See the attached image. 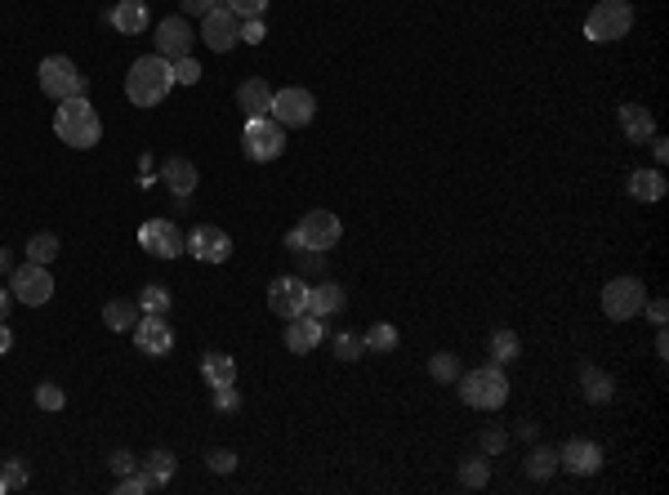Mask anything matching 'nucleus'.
<instances>
[{
    "mask_svg": "<svg viewBox=\"0 0 669 495\" xmlns=\"http://www.w3.org/2000/svg\"><path fill=\"white\" fill-rule=\"evenodd\" d=\"M9 308H13V290H4V286H0V322L9 317Z\"/></svg>",
    "mask_w": 669,
    "mask_h": 495,
    "instance_id": "50",
    "label": "nucleus"
},
{
    "mask_svg": "<svg viewBox=\"0 0 669 495\" xmlns=\"http://www.w3.org/2000/svg\"><path fill=\"white\" fill-rule=\"evenodd\" d=\"M558 469H567V473H576V478H589V473L603 469V446L589 442V438H571V442L558 451Z\"/></svg>",
    "mask_w": 669,
    "mask_h": 495,
    "instance_id": "17",
    "label": "nucleus"
},
{
    "mask_svg": "<svg viewBox=\"0 0 669 495\" xmlns=\"http://www.w3.org/2000/svg\"><path fill=\"white\" fill-rule=\"evenodd\" d=\"M156 491V482H152V473L143 469V473H126L121 482H117V495H147Z\"/></svg>",
    "mask_w": 669,
    "mask_h": 495,
    "instance_id": "38",
    "label": "nucleus"
},
{
    "mask_svg": "<svg viewBox=\"0 0 669 495\" xmlns=\"http://www.w3.org/2000/svg\"><path fill=\"white\" fill-rule=\"evenodd\" d=\"M362 353H366V344H362V340H357L353 331H344V335H335V358H339V362H357Z\"/></svg>",
    "mask_w": 669,
    "mask_h": 495,
    "instance_id": "37",
    "label": "nucleus"
},
{
    "mask_svg": "<svg viewBox=\"0 0 669 495\" xmlns=\"http://www.w3.org/2000/svg\"><path fill=\"white\" fill-rule=\"evenodd\" d=\"M183 250H188V254H197L201 263H228V254H233V237H228L224 228L197 224V228L183 237Z\"/></svg>",
    "mask_w": 669,
    "mask_h": 495,
    "instance_id": "13",
    "label": "nucleus"
},
{
    "mask_svg": "<svg viewBox=\"0 0 669 495\" xmlns=\"http://www.w3.org/2000/svg\"><path fill=\"white\" fill-rule=\"evenodd\" d=\"M509 446V433H500V429H487L482 433V455H500Z\"/></svg>",
    "mask_w": 669,
    "mask_h": 495,
    "instance_id": "43",
    "label": "nucleus"
},
{
    "mask_svg": "<svg viewBox=\"0 0 669 495\" xmlns=\"http://www.w3.org/2000/svg\"><path fill=\"white\" fill-rule=\"evenodd\" d=\"M179 4H183V13H197V18L215 9V0H179Z\"/></svg>",
    "mask_w": 669,
    "mask_h": 495,
    "instance_id": "48",
    "label": "nucleus"
},
{
    "mask_svg": "<svg viewBox=\"0 0 669 495\" xmlns=\"http://www.w3.org/2000/svg\"><path fill=\"white\" fill-rule=\"evenodd\" d=\"M629 197H638V201H661V197H665V174H661V170H634V174H629Z\"/></svg>",
    "mask_w": 669,
    "mask_h": 495,
    "instance_id": "26",
    "label": "nucleus"
},
{
    "mask_svg": "<svg viewBox=\"0 0 669 495\" xmlns=\"http://www.w3.org/2000/svg\"><path fill=\"white\" fill-rule=\"evenodd\" d=\"M138 246L147 250V254H156V259H179L183 254V233L170 219H147L138 228Z\"/></svg>",
    "mask_w": 669,
    "mask_h": 495,
    "instance_id": "14",
    "label": "nucleus"
},
{
    "mask_svg": "<svg viewBox=\"0 0 669 495\" xmlns=\"http://www.w3.org/2000/svg\"><path fill=\"white\" fill-rule=\"evenodd\" d=\"M103 322H108V331H134V322H138V304H134V299H108Z\"/></svg>",
    "mask_w": 669,
    "mask_h": 495,
    "instance_id": "28",
    "label": "nucleus"
},
{
    "mask_svg": "<svg viewBox=\"0 0 669 495\" xmlns=\"http://www.w3.org/2000/svg\"><path fill=\"white\" fill-rule=\"evenodd\" d=\"M237 108H242L246 117H268L272 90H268L264 81H242V85H237Z\"/></svg>",
    "mask_w": 669,
    "mask_h": 495,
    "instance_id": "22",
    "label": "nucleus"
},
{
    "mask_svg": "<svg viewBox=\"0 0 669 495\" xmlns=\"http://www.w3.org/2000/svg\"><path fill=\"white\" fill-rule=\"evenodd\" d=\"M643 304H647V286L638 277H616L603 286V313L612 322H634L643 313Z\"/></svg>",
    "mask_w": 669,
    "mask_h": 495,
    "instance_id": "8",
    "label": "nucleus"
},
{
    "mask_svg": "<svg viewBox=\"0 0 669 495\" xmlns=\"http://www.w3.org/2000/svg\"><path fill=\"white\" fill-rule=\"evenodd\" d=\"M201 40H206L215 54H228V49L242 40V18H237L228 4H215L210 13H201Z\"/></svg>",
    "mask_w": 669,
    "mask_h": 495,
    "instance_id": "11",
    "label": "nucleus"
},
{
    "mask_svg": "<svg viewBox=\"0 0 669 495\" xmlns=\"http://www.w3.org/2000/svg\"><path fill=\"white\" fill-rule=\"evenodd\" d=\"M206 464H210L215 473H233V469H237V455H233V451H210Z\"/></svg>",
    "mask_w": 669,
    "mask_h": 495,
    "instance_id": "46",
    "label": "nucleus"
},
{
    "mask_svg": "<svg viewBox=\"0 0 669 495\" xmlns=\"http://www.w3.org/2000/svg\"><path fill=\"white\" fill-rule=\"evenodd\" d=\"M170 90H174L170 58L147 54V58H134L130 63V72H126V99H130L134 108H161Z\"/></svg>",
    "mask_w": 669,
    "mask_h": 495,
    "instance_id": "1",
    "label": "nucleus"
},
{
    "mask_svg": "<svg viewBox=\"0 0 669 495\" xmlns=\"http://www.w3.org/2000/svg\"><path fill=\"white\" fill-rule=\"evenodd\" d=\"M170 72H174V81H179V85H197V81H201V63H197L192 54L174 58V63H170Z\"/></svg>",
    "mask_w": 669,
    "mask_h": 495,
    "instance_id": "36",
    "label": "nucleus"
},
{
    "mask_svg": "<svg viewBox=\"0 0 669 495\" xmlns=\"http://www.w3.org/2000/svg\"><path fill=\"white\" fill-rule=\"evenodd\" d=\"M242 406V397H237V388L233 384H224V388H215V411H224V415H233Z\"/></svg>",
    "mask_w": 669,
    "mask_h": 495,
    "instance_id": "42",
    "label": "nucleus"
},
{
    "mask_svg": "<svg viewBox=\"0 0 669 495\" xmlns=\"http://www.w3.org/2000/svg\"><path fill=\"white\" fill-rule=\"evenodd\" d=\"M201 379L210 388H224V384H237V362L228 353H201Z\"/></svg>",
    "mask_w": 669,
    "mask_h": 495,
    "instance_id": "23",
    "label": "nucleus"
},
{
    "mask_svg": "<svg viewBox=\"0 0 669 495\" xmlns=\"http://www.w3.org/2000/svg\"><path fill=\"white\" fill-rule=\"evenodd\" d=\"M656 358H669V340H665V331L656 335Z\"/></svg>",
    "mask_w": 669,
    "mask_h": 495,
    "instance_id": "54",
    "label": "nucleus"
},
{
    "mask_svg": "<svg viewBox=\"0 0 669 495\" xmlns=\"http://www.w3.org/2000/svg\"><path fill=\"white\" fill-rule=\"evenodd\" d=\"M63 402H67V397H63L58 384H36V406H40V411H63Z\"/></svg>",
    "mask_w": 669,
    "mask_h": 495,
    "instance_id": "39",
    "label": "nucleus"
},
{
    "mask_svg": "<svg viewBox=\"0 0 669 495\" xmlns=\"http://www.w3.org/2000/svg\"><path fill=\"white\" fill-rule=\"evenodd\" d=\"M130 335H134V344H138L143 358H165V353L174 349V331H170L165 317H147V313H138V322H134Z\"/></svg>",
    "mask_w": 669,
    "mask_h": 495,
    "instance_id": "16",
    "label": "nucleus"
},
{
    "mask_svg": "<svg viewBox=\"0 0 669 495\" xmlns=\"http://www.w3.org/2000/svg\"><path fill=\"white\" fill-rule=\"evenodd\" d=\"M170 308H174L170 290H165L161 281H147V286H143V295H138V313H147V317H165Z\"/></svg>",
    "mask_w": 669,
    "mask_h": 495,
    "instance_id": "27",
    "label": "nucleus"
},
{
    "mask_svg": "<svg viewBox=\"0 0 669 495\" xmlns=\"http://www.w3.org/2000/svg\"><path fill=\"white\" fill-rule=\"evenodd\" d=\"M428 375H433L437 384H455V379H460L455 353H433V358H428Z\"/></svg>",
    "mask_w": 669,
    "mask_h": 495,
    "instance_id": "35",
    "label": "nucleus"
},
{
    "mask_svg": "<svg viewBox=\"0 0 669 495\" xmlns=\"http://www.w3.org/2000/svg\"><path fill=\"white\" fill-rule=\"evenodd\" d=\"M108 469H112L117 478H126V473H134V469H138V460H134L130 451H112V460H108Z\"/></svg>",
    "mask_w": 669,
    "mask_h": 495,
    "instance_id": "45",
    "label": "nucleus"
},
{
    "mask_svg": "<svg viewBox=\"0 0 669 495\" xmlns=\"http://www.w3.org/2000/svg\"><path fill=\"white\" fill-rule=\"evenodd\" d=\"M4 272H13V259H9V250L0 246V277H4Z\"/></svg>",
    "mask_w": 669,
    "mask_h": 495,
    "instance_id": "53",
    "label": "nucleus"
},
{
    "mask_svg": "<svg viewBox=\"0 0 669 495\" xmlns=\"http://www.w3.org/2000/svg\"><path fill=\"white\" fill-rule=\"evenodd\" d=\"M629 27H634L629 0H598L589 9V18H585V36L589 40H621V36H629Z\"/></svg>",
    "mask_w": 669,
    "mask_h": 495,
    "instance_id": "6",
    "label": "nucleus"
},
{
    "mask_svg": "<svg viewBox=\"0 0 669 495\" xmlns=\"http://www.w3.org/2000/svg\"><path fill=\"white\" fill-rule=\"evenodd\" d=\"M161 179H165V188H170L174 197H192V188H197V165L183 161V156H165V161H161Z\"/></svg>",
    "mask_w": 669,
    "mask_h": 495,
    "instance_id": "19",
    "label": "nucleus"
},
{
    "mask_svg": "<svg viewBox=\"0 0 669 495\" xmlns=\"http://www.w3.org/2000/svg\"><path fill=\"white\" fill-rule=\"evenodd\" d=\"M268 4H272V0H228V9H233L237 18H264Z\"/></svg>",
    "mask_w": 669,
    "mask_h": 495,
    "instance_id": "41",
    "label": "nucleus"
},
{
    "mask_svg": "<svg viewBox=\"0 0 669 495\" xmlns=\"http://www.w3.org/2000/svg\"><path fill=\"white\" fill-rule=\"evenodd\" d=\"M4 491H9V487H4V478H0V495H4Z\"/></svg>",
    "mask_w": 669,
    "mask_h": 495,
    "instance_id": "55",
    "label": "nucleus"
},
{
    "mask_svg": "<svg viewBox=\"0 0 669 495\" xmlns=\"http://www.w3.org/2000/svg\"><path fill=\"white\" fill-rule=\"evenodd\" d=\"M9 290H13V299L18 304H27V308H36V304H49L54 299V277H49V268L45 263H18L13 272H9Z\"/></svg>",
    "mask_w": 669,
    "mask_h": 495,
    "instance_id": "9",
    "label": "nucleus"
},
{
    "mask_svg": "<svg viewBox=\"0 0 669 495\" xmlns=\"http://www.w3.org/2000/svg\"><path fill=\"white\" fill-rule=\"evenodd\" d=\"M460 393H464V402H469L473 411H500V406L509 402V379L491 362V367H478V371L464 375V379H460Z\"/></svg>",
    "mask_w": 669,
    "mask_h": 495,
    "instance_id": "4",
    "label": "nucleus"
},
{
    "mask_svg": "<svg viewBox=\"0 0 669 495\" xmlns=\"http://www.w3.org/2000/svg\"><path fill=\"white\" fill-rule=\"evenodd\" d=\"M487 478H491V464H487V455H469V460L460 464V482H464L469 491H482V487H487Z\"/></svg>",
    "mask_w": 669,
    "mask_h": 495,
    "instance_id": "32",
    "label": "nucleus"
},
{
    "mask_svg": "<svg viewBox=\"0 0 669 495\" xmlns=\"http://www.w3.org/2000/svg\"><path fill=\"white\" fill-rule=\"evenodd\" d=\"M264 36H268L264 18H242V40H246V45H260Z\"/></svg>",
    "mask_w": 669,
    "mask_h": 495,
    "instance_id": "44",
    "label": "nucleus"
},
{
    "mask_svg": "<svg viewBox=\"0 0 669 495\" xmlns=\"http://www.w3.org/2000/svg\"><path fill=\"white\" fill-rule=\"evenodd\" d=\"M112 27H117L121 36H143V27H147V4H143V0H121V4L112 9Z\"/></svg>",
    "mask_w": 669,
    "mask_h": 495,
    "instance_id": "24",
    "label": "nucleus"
},
{
    "mask_svg": "<svg viewBox=\"0 0 669 495\" xmlns=\"http://www.w3.org/2000/svg\"><path fill=\"white\" fill-rule=\"evenodd\" d=\"M54 134H58L67 147L85 152V147H94V143L103 138V121H99V112H94V103H90L85 94H81V99H63L58 112H54Z\"/></svg>",
    "mask_w": 669,
    "mask_h": 495,
    "instance_id": "2",
    "label": "nucleus"
},
{
    "mask_svg": "<svg viewBox=\"0 0 669 495\" xmlns=\"http://www.w3.org/2000/svg\"><path fill=\"white\" fill-rule=\"evenodd\" d=\"M621 134H625L629 143H647V138L656 134V117H652L643 103H625V108H621Z\"/></svg>",
    "mask_w": 669,
    "mask_h": 495,
    "instance_id": "20",
    "label": "nucleus"
},
{
    "mask_svg": "<svg viewBox=\"0 0 669 495\" xmlns=\"http://www.w3.org/2000/svg\"><path fill=\"white\" fill-rule=\"evenodd\" d=\"M268 308H272L281 322L308 313V281H304V277H277V281L268 286Z\"/></svg>",
    "mask_w": 669,
    "mask_h": 495,
    "instance_id": "12",
    "label": "nucleus"
},
{
    "mask_svg": "<svg viewBox=\"0 0 669 495\" xmlns=\"http://www.w3.org/2000/svg\"><path fill=\"white\" fill-rule=\"evenodd\" d=\"M0 478H4L9 491H22V487H27V464H22V460H4V464H0Z\"/></svg>",
    "mask_w": 669,
    "mask_h": 495,
    "instance_id": "40",
    "label": "nucleus"
},
{
    "mask_svg": "<svg viewBox=\"0 0 669 495\" xmlns=\"http://www.w3.org/2000/svg\"><path fill=\"white\" fill-rule=\"evenodd\" d=\"M487 349H491V362H496V367H509V362H518V353H523V344H518L514 331H496Z\"/></svg>",
    "mask_w": 669,
    "mask_h": 495,
    "instance_id": "30",
    "label": "nucleus"
},
{
    "mask_svg": "<svg viewBox=\"0 0 669 495\" xmlns=\"http://www.w3.org/2000/svg\"><path fill=\"white\" fill-rule=\"evenodd\" d=\"M312 112H317V99H312V90H304V85L277 90V94H272V108H268V117L277 125H286V129H304V125L312 121Z\"/></svg>",
    "mask_w": 669,
    "mask_h": 495,
    "instance_id": "10",
    "label": "nucleus"
},
{
    "mask_svg": "<svg viewBox=\"0 0 669 495\" xmlns=\"http://www.w3.org/2000/svg\"><path fill=\"white\" fill-rule=\"evenodd\" d=\"M242 147L251 161H277L286 152V125H277L272 117H246V129H242Z\"/></svg>",
    "mask_w": 669,
    "mask_h": 495,
    "instance_id": "7",
    "label": "nucleus"
},
{
    "mask_svg": "<svg viewBox=\"0 0 669 495\" xmlns=\"http://www.w3.org/2000/svg\"><path fill=\"white\" fill-rule=\"evenodd\" d=\"M362 344H366L371 353H393V349H398V326H389V322H375V326L362 335Z\"/></svg>",
    "mask_w": 669,
    "mask_h": 495,
    "instance_id": "31",
    "label": "nucleus"
},
{
    "mask_svg": "<svg viewBox=\"0 0 669 495\" xmlns=\"http://www.w3.org/2000/svg\"><path fill=\"white\" fill-rule=\"evenodd\" d=\"M647 143H652V152H656V161L665 165V161H669V143H665V138H656V134H652Z\"/></svg>",
    "mask_w": 669,
    "mask_h": 495,
    "instance_id": "49",
    "label": "nucleus"
},
{
    "mask_svg": "<svg viewBox=\"0 0 669 495\" xmlns=\"http://www.w3.org/2000/svg\"><path fill=\"white\" fill-rule=\"evenodd\" d=\"M518 438H523V442H532V438H535V424H532V420H523V424H518Z\"/></svg>",
    "mask_w": 669,
    "mask_h": 495,
    "instance_id": "51",
    "label": "nucleus"
},
{
    "mask_svg": "<svg viewBox=\"0 0 669 495\" xmlns=\"http://www.w3.org/2000/svg\"><path fill=\"white\" fill-rule=\"evenodd\" d=\"M143 469L152 473V482H156V487H165V482L174 478V455H170V451L161 446V451H152V455L143 460Z\"/></svg>",
    "mask_w": 669,
    "mask_h": 495,
    "instance_id": "34",
    "label": "nucleus"
},
{
    "mask_svg": "<svg viewBox=\"0 0 669 495\" xmlns=\"http://www.w3.org/2000/svg\"><path fill=\"white\" fill-rule=\"evenodd\" d=\"M36 81H40V94L54 99V103H63V99H81V94L90 90V81H85V76L76 72V63L63 58V54H49V58L40 63Z\"/></svg>",
    "mask_w": 669,
    "mask_h": 495,
    "instance_id": "5",
    "label": "nucleus"
},
{
    "mask_svg": "<svg viewBox=\"0 0 669 495\" xmlns=\"http://www.w3.org/2000/svg\"><path fill=\"white\" fill-rule=\"evenodd\" d=\"M27 259H31V263H45V268H49V263L58 259V237H54V233H36V237L27 242Z\"/></svg>",
    "mask_w": 669,
    "mask_h": 495,
    "instance_id": "33",
    "label": "nucleus"
},
{
    "mask_svg": "<svg viewBox=\"0 0 669 495\" xmlns=\"http://www.w3.org/2000/svg\"><path fill=\"white\" fill-rule=\"evenodd\" d=\"M523 469H527V478H532V482H549V478L558 473V451H549V446H535L532 455H527V464H523Z\"/></svg>",
    "mask_w": 669,
    "mask_h": 495,
    "instance_id": "29",
    "label": "nucleus"
},
{
    "mask_svg": "<svg viewBox=\"0 0 669 495\" xmlns=\"http://www.w3.org/2000/svg\"><path fill=\"white\" fill-rule=\"evenodd\" d=\"M192 40H197V36H192V27H188L179 13L156 22V54H161V58H170V63L183 58V54L192 49Z\"/></svg>",
    "mask_w": 669,
    "mask_h": 495,
    "instance_id": "18",
    "label": "nucleus"
},
{
    "mask_svg": "<svg viewBox=\"0 0 669 495\" xmlns=\"http://www.w3.org/2000/svg\"><path fill=\"white\" fill-rule=\"evenodd\" d=\"M344 290L335 286V281H321V286H308V313L312 317H335V313H344Z\"/></svg>",
    "mask_w": 669,
    "mask_h": 495,
    "instance_id": "21",
    "label": "nucleus"
},
{
    "mask_svg": "<svg viewBox=\"0 0 669 495\" xmlns=\"http://www.w3.org/2000/svg\"><path fill=\"white\" fill-rule=\"evenodd\" d=\"M326 317H312V313H299V317H290L286 322V349L295 353V358H308L312 349H321V340H326Z\"/></svg>",
    "mask_w": 669,
    "mask_h": 495,
    "instance_id": "15",
    "label": "nucleus"
},
{
    "mask_svg": "<svg viewBox=\"0 0 669 495\" xmlns=\"http://www.w3.org/2000/svg\"><path fill=\"white\" fill-rule=\"evenodd\" d=\"M580 388H585V397L594 402V406H607L612 397H616V384H612V375H603L598 367H580Z\"/></svg>",
    "mask_w": 669,
    "mask_h": 495,
    "instance_id": "25",
    "label": "nucleus"
},
{
    "mask_svg": "<svg viewBox=\"0 0 669 495\" xmlns=\"http://www.w3.org/2000/svg\"><path fill=\"white\" fill-rule=\"evenodd\" d=\"M9 344H13V335H9V331H4V322H0V358L9 353Z\"/></svg>",
    "mask_w": 669,
    "mask_h": 495,
    "instance_id": "52",
    "label": "nucleus"
},
{
    "mask_svg": "<svg viewBox=\"0 0 669 495\" xmlns=\"http://www.w3.org/2000/svg\"><path fill=\"white\" fill-rule=\"evenodd\" d=\"M643 308H647V322H652V326H665V317H669L665 299H652V304H643Z\"/></svg>",
    "mask_w": 669,
    "mask_h": 495,
    "instance_id": "47",
    "label": "nucleus"
},
{
    "mask_svg": "<svg viewBox=\"0 0 669 495\" xmlns=\"http://www.w3.org/2000/svg\"><path fill=\"white\" fill-rule=\"evenodd\" d=\"M339 237H344V228H339V219H335L330 210H308V215L286 233V250H295V254H304V250L326 254Z\"/></svg>",
    "mask_w": 669,
    "mask_h": 495,
    "instance_id": "3",
    "label": "nucleus"
}]
</instances>
